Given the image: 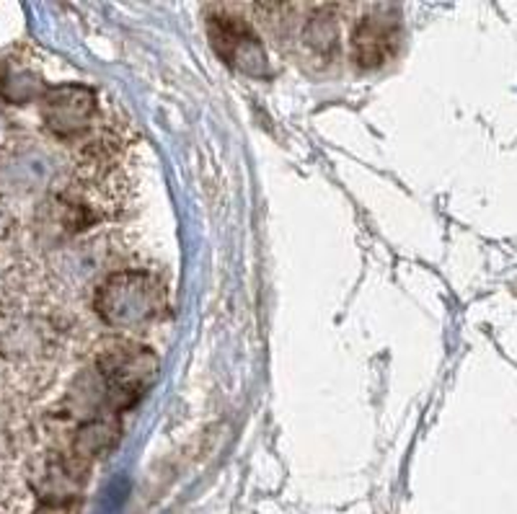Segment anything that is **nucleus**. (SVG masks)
<instances>
[{
	"mask_svg": "<svg viewBox=\"0 0 517 514\" xmlns=\"http://www.w3.org/2000/svg\"><path fill=\"white\" fill-rule=\"evenodd\" d=\"M398 47V21L388 13L365 16L352 34V54L362 68H378Z\"/></svg>",
	"mask_w": 517,
	"mask_h": 514,
	"instance_id": "nucleus-3",
	"label": "nucleus"
},
{
	"mask_svg": "<svg viewBox=\"0 0 517 514\" xmlns=\"http://www.w3.org/2000/svg\"><path fill=\"white\" fill-rule=\"evenodd\" d=\"M166 308L163 287L145 272L111 274L96 292V313L114 329H145Z\"/></svg>",
	"mask_w": 517,
	"mask_h": 514,
	"instance_id": "nucleus-1",
	"label": "nucleus"
},
{
	"mask_svg": "<svg viewBox=\"0 0 517 514\" xmlns=\"http://www.w3.org/2000/svg\"><path fill=\"white\" fill-rule=\"evenodd\" d=\"M209 42L223 60H228L238 70L249 76H264L267 73V54L258 42V37L249 29L246 21L238 16L217 13L207 19Z\"/></svg>",
	"mask_w": 517,
	"mask_h": 514,
	"instance_id": "nucleus-2",
	"label": "nucleus"
}]
</instances>
